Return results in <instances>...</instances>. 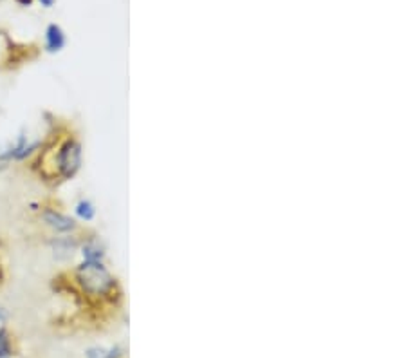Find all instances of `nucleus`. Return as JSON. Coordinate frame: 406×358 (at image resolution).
I'll use <instances>...</instances> for the list:
<instances>
[{"label": "nucleus", "instance_id": "obj_2", "mask_svg": "<svg viewBox=\"0 0 406 358\" xmlns=\"http://www.w3.org/2000/svg\"><path fill=\"white\" fill-rule=\"evenodd\" d=\"M55 283L62 286L60 290H69L87 306H105L123 299L119 280L105 263L80 260L76 266L55 277Z\"/></svg>", "mask_w": 406, "mask_h": 358}, {"label": "nucleus", "instance_id": "obj_6", "mask_svg": "<svg viewBox=\"0 0 406 358\" xmlns=\"http://www.w3.org/2000/svg\"><path fill=\"white\" fill-rule=\"evenodd\" d=\"M67 46V35L62 29V26L58 24H49L46 29V35H43V49L49 55H58L65 49Z\"/></svg>", "mask_w": 406, "mask_h": 358}, {"label": "nucleus", "instance_id": "obj_10", "mask_svg": "<svg viewBox=\"0 0 406 358\" xmlns=\"http://www.w3.org/2000/svg\"><path fill=\"white\" fill-rule=\"evenodd\" d=\"M15 2L18 6H22V8H28V6H31L35 0H15Z\"/></svg>", "mask_w": 406, "mask_h": 358}, {"label": "nucleus", "instance_id": "obj_5", "mask_svg": "<svg viewBox=\"0 0 406 358\" xmlns=\"http://www.w3.org/2000/svg\"><path fill=\"white\" fill-rule=\"evenodd\" d=\"M78 256L80 259L87 260V263H105L107 246L103 244V241L100 239V236L85 230V233L82 236V241H80Z\"/></svg>", "mask_w": 406, "mask_h": 358}, {"label": "nucleus", "instance_id": "obj_9", "mask_svg": "<svg viewBox=\"0 0 406 358\" xmlns=\"http://www.w3.org/2000/svg\"><path fill=\"white\" fill-rule=\"evenodd\" d=\"M125 349L122 346H92L85 349V358H123Z\"/></svg>", "mask_w": 406, "mask_h": 358}, {"label": "nucleus", "instance_id": "obj_7", "mask_svg": "<svg viewBox=\"0 0 406 358\" xmlns=\"http://www.w3.org/2000/svg\"><path fill=\"white\" fill-rule=\"evenodd\" d=\"M16 53H18V49L15 48L11 38L6 33L0 31V69H11V67L18 65L22 58L16 56Z\"/></svg>", "mask_w": 406, "mask_h": 358}, {"label": "nucleus", "instance_id": "obj_12", "mask_svg": "<svg viewBox=\"0 0 406 358\" xmlns=\"http://www.w3.org/2000/svg\"><path fill=\"white\" fill-rule=\"evenodd\" d=\"M9 167L4 165V163H0V172H4V170H8Z\"/></svg>", "mask_w": 406, "mask_h": 358}, {"label": "nucleus", "instance_id": "obj_3", "mask_svg": "<svg viewBox=\"0 0 406 358\" xmlns=\"http://www.w3.org/2000/svg\"><path fill=\"white\" fill-rule=\"evenodd\" d=\"M38 219L53 236H73V233H82L85 230L75 216L63 212L55 205H40Z\"/></svg>", "mask_w": 406, "mask_h": 358}, {"label": "nucleus", "instance_id": "obj_8", "mask_svg": "<svg viewBox=\"0 0 406 358\" xmlns=\"http://www.w3.org/2000/svg\"><path fill=\"white\" fill-rule=\"evenodd\" d=\"M73 212H75L76 221H78V223H83V225L92 223V221L96 219V216H98V209H96V205H94L90 199H87V197H82V199L76 201Z\"/></svg>", "mask_w": 406, "mask_h": 358}, {"label": "nucleus", "instance_id": "obj_4", "mask_svg": "<svg viewBox=\"0 0 406 358\" xmlns=\"http://www.w3.org/2000/svg\"><path fill=\"white\" fill-rule=\"evenodd\" d=\"M83 233H85V230L82 233H73V236H53L51 233L49 239H47V246L51 250L53 257L58 263H65V260L73 259V256L78 253L80 241H82Z\"/></svg>", "mask_w": 406, "mask_h": 358}, {"label": "nucleus", "instance_id": "obj_11", "mask_svg": "<svg viewBox=\"0 0 406 358\" xmlns=\"http://www.w3.org/2000/svg\"><path fill=\"white\" fill-rule=\"evenodd\" d=\"M38 2L43 6V8H53L56 0H38Z\"/></svg>", "mask_w": 406, "mask_h": 358}, {"label": "nucleus", "instance_id": "obj_1", "mask_svg": "<svg viewBox=\"0 0 406 358\" xmlns=\"http://www.w3.org/2000/svg\"><path fill=\"white\" fill-rule=\"evenodd\" d=\"M31 170L47 185L73 181L83 165V143L73 127L55 123L43 138L42 149L29 162Z\"/></svg>", "mask_w": 406, "mask_h": 358}]
</instances>
